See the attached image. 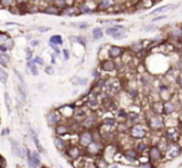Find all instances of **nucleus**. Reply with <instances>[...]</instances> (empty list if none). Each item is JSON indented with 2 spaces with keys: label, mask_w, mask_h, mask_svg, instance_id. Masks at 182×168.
I'll return each mask as SVG.
<instances>
[{
  "label": "nucleus",
  "mask_w": 182,
  "mask_h": 168,
  "mask_svg": "<svg viewBox=\"0 0 182 168\" xmlns=\"http://www.w3.org/2000/svg\"><path fill=\"white\" fill-rule=\"evenodd\" d=\"M140 156H141V153H140L135 147L126 148V149H124V151H122V157L126 158V160L130 161V162H136V161H138Z\"/></svg>",
  "instance_id": "f8f14e48"
},
{
  "label": "nucleus",
  "mask_w": 182,
  "mask_h": 168,
  "mask_svg": "<svg viewBox=\"0 0 182 168\" xmlns=\"http://www.w3.org/2000/svg\"><path fill=\"white\" fill-rule=\"evenodd\" d=\"M61 11L63 10H60V9L58 6H55V5H48V6L44 9V13L50 14V15H60Z\"/></svg>",
  "instance_id": "c85d7f7f"
},
{
  "label": "nucleus",
  "mask_w": 182,
  "mask_h": 168,
  "mask_svg": "<svg viewBox=\"0 0 182 168\" xmlns=\"http://www.w3.org/2000/svg\"><path fill=\"white\" fill-rule=\"evenodd\" d=\"M121 30H124V26L115 25V26H111V27H109V29H106V34L109 36H114V35L117 34V32H120Z\"/></svg>",
  "instance_id": "7c9ffc66"
},
{
  "label": "nucleus",
  "mask_w": 182,
  "mask_h": 168,
  "mask_svg": "<svg viewBox=\"0 0 182 168\" xmlns=\"http://www.w3.org/2000/svg\"><path fill=\"white\" fill-rule=\"evenodd\" d=\"M178 143H180L181 146H182V133H181V137H180V141H178Z\"/></svg>",
  "instance_id": "338daca9"
},
{
  "label": "nucleus",
  "mask_w": 182,
  "mask_h": 168,
  "mask_svg": "<svg viewBox=\"0 0 182 168\" xmlns=\"http://www.w3.org/2000/svg\"><path fill=\"white\" fill-rule=\"evenodd\" d=\"M147 157H148V161H151L152 163H158L165 158V152H163L158 146L152 144L150 147V149H148V152H147Z\"/></svg>",
  "instance_id": "423d86ee"
},
{
  "label": "nucleus",
  "mask_w": 182,
  "mask_h": 168,
  "mask_svg": "<svg viewBox=\"0 0 182 168\" xmlns=\"http://www.w3.org/2000/svg\"><path fill=\"white\" fill-rule=\"evenodd\" d=\"M151 131L148 128L147 123H137L135 126H131L130 127V137H131L134 141H140V139H143L148 136V133H150Z\"/></svg>",
  "instance_id": "f03ea898"
},
{
  "label": "nucleus",
  "mask_w": 182,
  "mask_h": 168,
  "mask_svg": "<svg viewBox=\"0 0 182 168\" xmlns=\"http://www.w3.org/2000/svg\"><path fill=\"white\" fill-rule=\"evenodd\" d=\"M162 19H166V16L165 15H160V16H157L156 19H153L152 21H158V20H162Z\"/></svg>",
  "instance_id": "680f3d73"
},
{
  "label": "nucleus",
  "mask_w": 182,
  "mask_h": 168,
  "mask_svg": "<svg viewBox=\"0 0 182 168\" xmlns=\"http://www.w3.org/2000/svg\"><path fill=\"white\" fill-rule=\"evenodd\" d=\"M124 54V49L120 48V46H110L109 50H107V56L110 59H117L120 56H122Z\"/></svg>",
  "instance_id": "a211bd4d"
},
{
  "label": "nucleus",
  "mask_w": 182,
  "mask_h": 168,
  "mask_svg": "<svg viewBox=\"0 0 182 168\" xmlns=\"http://www.w3.org/2000/svg\"><path fill=\"white\" fill-rule=\"evenodd\" d=\"M94 164H95L96 168H109V167H110L109 161H107L104 156L96 157L95 161H94Z\"/></svg>",
  "instance_id": "4be33fe9"
},
{
  "label": "nucleus",
  "mask_w": 182,
  "mask_h": 168,
  "mask_svg": "<svg viewBox=\"0 0 182 168\" xmlns=\"http://www.w3.org/2000/svg\"><path fill=\"white\" fill-rule=\"evenodd\" d=\"M177 69H178L180 71H182V57L178 60V61H177Z\"/></svg>",
  "instance_id": "4d7b16f0"
},
{
  "label": "nucleus",
  "mask_w": 182,
  "mask_h": 168,
  "mask_svg": "<svg viewBox=\"0 0 182 168\" xmlns=\"http://www.w3.org/2000/svg\"><path fill=\"white\" fill-rule=\"evenodd\" d=\"M138 168H155V164L151 161H146V162H141L138 164Z\"/></svg>",
  "instance_id": "ea45409f"
},
{
  "label": "nucleus",
  "mask_w": 182,
  "mask_h": 168,
  "mask_svg": "<svg viewBox=\"0 0 182 168\" xmlns=\"http://www.w3.org/2000/svg\"><path fill=\"white\" fill-rule=\"evenodd\" d=\"M0 81H1V83H6L8 81V74L5 72L4 69L0 70Z\"/></svg>",
  "instance_id": "a19ab883"
},
{
  "label": "nucleus",
  "mask_w": 182,
  "mask_h": 168,
  "mask_svg": "<svg viewBox=\"0 0 182 168\" xmlns=\"http://www.w3.org/2000/svg\"><path fill=\"white\" fill-rule=\"evenodd\" d=\"M16 1L19 3V4H25V3L29 1V0H16Z\"/></svg>",
  "instance_id": "e2e57ef3"
},
{
  "label": "nucleus",
  "mask_w": 182,
  "mask_h": 168,
  "mask_svg": "<svg viewBox=\"0 0 182 168\" xmlns=\"http://www.w3.org/2000/svg\"><path fill=\"white\" fill-rule=\"evenodd\" d=\"M171 36L174 39H182V27H176L171 31Z\"/></svg>",
  "instance_id": "c9c22d12"
},
{
  "label": "nucleus",
  "mask_w": 182,
  "mask_h": 168,
  "mask_svg": "<svg viewBox=\"0 0 182 168\" xmlns=\"http://www.w3.org/2000/svg\"><path fill=\"white\" fill-rule=\"evenodd\" d=\"M64 57H65V60H69V50L67 49H64Z\"/></svg>",
  "instance_id": "13d9d810"
},
{
  "label": "nucleus",
  "mask_w": 182,
  "mask_h": 168,
  "mask_svg": "<svg viewBox=\"0 0 182 168\" xmlns=\"http://www.w3.org/2000/svg\"><path fill=\"white\" fill-rule=\"evenodd\" d=\"M1 168H6V161L4 157H1Z\"/></svg>",
  "instance_id": "052dcab7"
},
{
  "label": "nucleus",
  "mask_w": 182,
  "mask_h": 168,
  "mask_svg": "<svg viewBox=\"0 0 182 168\" xmlns=\"http://www.w3.org/2000/svg\"><path fill=\"white\" fill-rule=\"evenodd\" d=\"M176 83H177V86H178L180 88H182V71H180V74L177 75V77H176Z\"/></svg>",
  "instance_id": "de8ad7c7"
},
{
  "label": "nucleus",
  "mask_w": 182,
  "mask_h": 168,
  "mask_svg": "<svg viewBox=\"0 0 182 168\" xmlns=\"http://www.w3.org/2000/svg\"><path fill=\"white\" fill-rule=\"evenodd\" d=\"M130 50L135 51V52H140L142 50V43L141 41H136V43H132L130 45Z\"/></svg>",
  "instance_id": "f704fd0d"
},
{
  "label": "nucleus",
  "mask_w": 182,
  "mask_h": 168,
  "mask_svg": "<svg viewBox=\"0 0 182 168\" xmlns=\"http://www.w3.org/2000/svg\"><path fill=\"white\" fill-rule=\"evenodd\" d=\"M8 39H10V35H8L6 32H0V41H1V44H4Z\"/></svg>",
  "instance_id": "37998d69"
},
{
  "label": "nucleus",
  "mask_w": 182,
  "mask_h": 168,
  "mask_svg": "<svg viewBox=\"0 0 182 168\" xmlns=\"http://www.w3.org/2000/svg\"><path fill=\"white\" fill-rule=\"evenodd\" d=\"M31 45H32V46H36V45H39V41H32V43H31Z\"/></svg>",
  "instance_id": "69168bd1"
},
{
  "label": "nucleus",
  "mask_w": 182,
  "mask_h": 168,
  "mask_svg": "<svg viewBox=\"0 0 182 168\" xmlns=\"http://www.w3.org/2000/svg\"><path fill=\"white\" fill-rule=\"evenodd\" d=\"M46 120H48L49 126H58L59 123H61L63 116L59 110H51L48 113V116H46Z\"/></svg>",
  "instance_id": "9d476101"
},
{
  "label": "nucleus",
  "mask_w": 182,
  "mask_h": 168,
  "mask_svg": "<svg viewBox=\"0 0 182 168\" xmlns=\"http://www.w3.org/2000/svg\"><path fill=\"white\" fill-rule=\"evenodd\" d=\"M182 153V146L178 142H172L169 144V147L165 151V158L167 161H172L175 158L180 157Z\"/></svg>",
  "instance_id": "39448f33"
},
{
  "label": "nucleus",
  "mask_w": 182,
  "mask_h": 168,
  "mask_svg": "<svg viewBox=\"0 0 182 168\" xmlns=\"http://www.w3.org/2000/svg\"><path fill=\"white\" fill-rule=\"evenodd\" d=\"M176 111H177V106H176V104L172 100L163 102V113H165V115L171 116L172 113H175Z\"/></svg>",
  "instance_id": "6ab92c4d"
},
{
  "label": "nucleus",
  "mask_w": 182,
  "mask_h": 168,
  "mask_svg": "<svg viewBox=\"0 0 182 168\" xmlns=\"http://www.w3.org/2000/svg\"><path fill=\"white\" fill-rule=\"evenodd\" d=\"M146 123L150 131L153 133H160L161 131L165 130V118H163L162 115L151 113L150 116H147Z\"/></svg>",
  "instance_id": "f257e3e1"
},
{
  "label": "nucleus",
  "mask_w": 182,
  "mask_h": 168,
  "mask_svg": "<svg viewBox=\"0 0 182 168\" xmlns=\"http://www.w3.org/2000/svg\"><path fill=\"white\" fill-rule=\"evenodd\" d=\"M4 97H5V105H6V108H8L9 112H10V111H11V102H10V97H9V93L5 92V93H4Z\"/></svg>",
  "instance_id": "79ce46f5"
},
{
  "label": "nucleus",
  "mask_w": 182,
  "mask_h": 168,
  "mask_svg": "<svg viewBox=\"0 0 182 168\" xmlns=\"http://www.w3.org/2000/svg\"><path fill=\"white\" fill-rule=\"evenodd\" d=\"M167 127H180V120L169 116L167 118H165V128Z\"/></svg>",
  "instance_id": "393cba45"
},
{
  "label": "nucleus",
  "mask_w": 182,
  "mask_h": 168,
  "mask_svg": "<svg viewBox=\"0 0 182 168\" xmlns=\"http://www.w3.org/2000/svg\"><path fill=\"white\" fill-rule=\"evenodd\" d=\"M79 144L81 147L86 148L89 144L94 142V136H92V131L91 130H82L79 132Z\"/></svg>",
  "instance_id": "6e6552de"
},
{
  "label": "nucleus",
  "mask_w": 182,
  "mask_h": 168,
  "mask_svg": "<svg viewBox=\"0 0 182 168\" xmlns=\"http://www.w3.org/2000/svg\"><path fill=\"white\" fill-rule=\"evenodd\" d=\"M29 131H30V134H31V138H32V141H34L35 143V146H36V149L40 152V153H45V149L43 148V146H41V143L39 141V138H38V134H36V132H34V130H32L31 127H29Z\"/></svg>",
  "instance_id": "5701e85b"
},
{
  "label": "nucleus",
  "mask_w": 182,
  "mask_h": 168,
  "mask_svg": "<svg viewBox=\"0 0 182 168\" xmlns=\"http://www.w3.org/2000/svg\"><path fill=\"white\" fill-rule=\"evenodd\" d=\"M1 45H5L6 48H8V50H10V49H13V46H14V41H13V39L10 37V39H8L5 43L1 44Z\"/></svg>",
  "instance_id": "49530a36"
},
{
  "label": "nucleus",
  "mask_w": 182,
  "mask_h": 168,
  "mask_svg": "<svg viewBox=\"0 0 182 168\" xmlns=\"http://www.w3.org/2000/svg\"><path fill=\"white\" fill-rule=\"evenodd\" d=\"M97 5L99 4H96V5H90V0H87L86 3H84L80 5V13L81 14H92L95 11V9H97Z\"/></svg>",
  "instance_id": "412c9836"
},
{
  "label": "nucleus",
  "mask_w": 182,
  "mask_h": 168,
  "mask_svg": "<svg viewBox=\"0 0 182 168\" xmlns=\"http://www.w3.org/2000/svg\"><path fill=\"white\" fill-rule=\"evenodd\" d=\"M77 83H80V85H86V83H87V80H86V78H82V80H77Z\"/></svg>",
  "instance_id": "bf43d9fd"
},
{
  "label": "nucleus",
  "mask_w": 182,
  "mask_h": 168,
  "mask_svg": "<svg viewBox=\"0 0 182 168\" xmlns=\"http://www.w3.org/2000/svg\"><path fill=\"white\" fill-rule=\"evenodd\" d=\"M117 125V121H116L115 117H104L101 121V126H104V127H110L112 128L114 126Z\"/></svg>",
  "instance_id": "cd10ccee"
},
{
  "label": "nucleus",
  "mask_w": 182,
  "mask_h": 168,
  "mask_svg": "<svg viewBox=\"0 0 182 168\" xmlns=\"http://www.w3.org/2000/svg\"><path fill=\"white\" fill-rule=\"evenodd\" d=\"M175 6H176L175 4H167V5H163V6H160L158 9H155V10H152L151 14L153 15V14H157V13H163V11L169 10V9H174Z\"/></svg>",
  "instance_id": "72a5a7b5"
},
{
  "label": "nucleus",
  "mask_w": 182,
  "mask_h": 168,
  "mask_svg": "<svg viewBox=\"0 0 182 168\" xmlns=\"http://www.w3.org/2000/svg\"><path fill=\"white\" fill-rule=\"evenodd\" d=\"M72 132V128H71V126L67 125V123H59L58 126H55V134L59 137H64V136H66V134L69 133H71Z\"/></svg>",
  "instance_id": "4468645a"
},
{
  "label": "nucleus",
  "mask_w": 182,
  "mask_h": 168,
  "mask_svg": "<svg viewBox=\"0 0 182 168\" xmlns=\"http://www.w3.org/2000/svg\"><path fill=\"white\" fill-rule=\"evenodd\" d=\"M8 133H9V130H8V128H5V130L3 131V133H1V134H3V136H5V134H8Z\"/></svg>",
  "instance_id": "0e129e2a"
},
{
  "label": "nucleus",
  "mask_w": 182,
  "mask_h": 168,
  "mask_svg": "<svg viewBox=\"0 0 182 168\" xmlns=\"http://www.w3.org/2000/svg\"><path fill=\"white\" fill-rule=\"evenodd\" d=\"M26 60H27V61H31V60H34V59H32V51L29 50V49L26 50Z\"/></svg>",
  "instance_id": "3c124183"
},
{
  "label": "nucleus",
  "mask_w": 182,
  "mask_h": 168,
  "mask_svg": "<svg viewBox=\"0 0 182 168\" xmlns=\"http://www.w3.org/2000/svg\"><path fill=\"white\" fill-rule=\"evenodd\" d=\"M158 96H160V100L166 102V101H170L172 99V95H171V90L169 86L166 85H162L158 88Z\"/></svg>",
  "instance_id": "dca6fc26"
},
{
  "label": "nucleus",
  "mask_w": 182,
  "mask_h": 168,
  "mask_svg": "<svg viewBox=\"0 0 182 168\" xmlns=\"http://www.w3.org/2000/svg\"><path fill=\"white\" fill-rule=\"evenodd\" d=\"M99 125H100V120L97 117V115L95 113H90L85 118V121L81 123L84 130H94L99 127Z\"/></svg>",
  "instance_id": "1a4fd4ad"
},
{
  "label": "nucleus",
  "mask_w": 182,
  "mask_h": 168,
  "mask_svg": "<svg viewBox=\"0 0 182 168\" xmlns=\"http://www.w3.org/2000/svg\"><path fill=\"white\" fill-rule=\"evenodd\" d=\"M0 51H1V54H5L8 51V48L5 45H0Z\"/></svg>",
  "instance_id": "5fc2aeb1"
},
{
  "label": "nucleus",
  "mask_w": 182,
  "mask_h": 168,
  "mask_svg": "<svg viewBox=\"0 0 182 168\" xmlns=\"http://www.w3.org/2000/svg\"><path fill=\"white\" fill-rule=\"evenodd\" d=\"M40 32H46V31H49V30H51L49 26H40L39 29H38Z\"/></svg>",
  "instance_id": "864d4df0"
},
{
  "label": "nucleus",
  "mask_w": 182,
  "mask_h": 168,
  "mask_svg": "<svg viewBox=\"0 0 182 168\" xmlns=\"http://www.w3.org/2000/svg\"><path fill=\"white\" fill-rule=\"evenodd\" d=\"M26 163H27V167L29 168H39V166L34 162V160H32L30 149H27V153H26Z\"/></svg>",
  "instance_id": "473e14b6"
},
{
  "label": "nucleus",
  "mask_w": 182,
  "mask_h": 168,
  "mask_svg": "<svg viewBox=\"0 0 182 168\" xmlns=\"http://www.w3.org/2000/svg\"><path fill=\"white\" fill-rule=\"evenodd\" d=\"M65 153H66V156L71 161H77L86 156L85 148L81 147L80 144H69V147L66 151H65Z\"/></svg>",
  "instance_id": "20e7f679"
},
{
  "label": "nucleus",
  "mask_w": 182,
  "mask_h": 168,
  "mask_svg": "<svg viewBox=\"0 0 182 168\" xmlns=\"http://www.w3.org/2000/svg\"><path fill=\"white\" fill-rule=\"evenodd\" d=\"M153 29H156V27L153 26V25H147L146 27H145V31H152Z\"/></svg>",
  "instance_id": "6e6d98bb"
},
{
  "label": "nucleus",
  "mask_w": 182,
  "mask_h": 168,
  "mask_svg": "<svg viewBox=\"0 0 182 168\" xmlns=\"http://www.w3.org/2000/svg\"><path fill=\"white\" fill-rule=\"evenodd\" d=\"M63 15H70V16H76L79 15V14H81L80 13V9L79 8H75V6H67L66 9H64V10L61 11Z\"/></svg>",
  "instance_id": "a878e982"
},
{
  "label": "nucleus",
  "mask_w": 182,
  "mask_h": 168,
  "mask_svg": "<svg viewBox=\"0 0 182 168\" xmlns=\"http://www.w3.org/2000/svg\"><path fill=\"white\" fill-rule=\"evenodd\" d=\"M75 40L77 41L79 44H81L82 46L86 45V40H85V37H84V36H77V37H75Z\"/></svg>",
  "instance_id": "09e8293b"
},
{
  "label": "nucleus",
  "mask_w": 182,
  "mask_h": 168,
  "mask_svg": "<svg viewBox=\"0 0 182 168\" xmlns=\"http://www.w3.org/2000/svg\"><path fill=\"white\" fill-rule=\"evenodd\" d=\"M72 26H77L79 29H86L89 26L87 22H79V24H72Z\"/></svg>",
  "instance_id": "8fccbe9b"
},
{
  "label": "nucleus",
  "mask_w": 182,
  "mask_h": 168,
  "mask_svg": "<svg viewBox=\"0 0 182 168\" xmlns=\"http://www.w3.org/2000/svg\"><path fill=\"white\" fill-rule=\"evenodd\" d=\"M100 67H101V70L107 71V72L114 71V70L116 69V62H115L114 59H110V57L109 59H102L101 62H100Z\"/></svg>",
  "instance_id": "2eb2a0df"
},
{
  "label": "nucleus",
  "mask_w": 182,
  "mask_h": 168,
  "mask_svg": "<svg viewBox=\"0 0 182 168\" xmlns=\"http://www.w3.org/2000/svg\"><path fill=\"white\" fill-rule=\"evenodd\" d=\"M151 111L152 113L162 115L163 113V101H156L151 105Z\"/></svg>",
  "instance_id": "b1692460"
},
{
  "label": "nucleus",
  "mask_w": 182,
  "mask_h": 168,
  "mask_svg": "<svg viewBox=\"0 0 182 168\" xmlns=\"http://www.w3.org/2000/svg\"><path fill=\"white\" fill-rule=\"evenodd\" d=\"M1 1V6L3 8H10L14 0H0Z\"/></svg>",
  "instance_id": "c03bdc74"
},
{
  "label": "nucleus",
  "mask_w": 182,
  "mask_h": 168,
  "mask_svg": "<svg viewBox=\"0 0 182 168\" xmlns=\"http://www.w3.org/2000/svg\"><path fill=\"white\" fill-rule=\"evenodd\" d=\"M111 168H120L119 166H116V164H112V166H111Z\"/></svg>",
  "instance_id": "774afa93"
},
{
  "label": "nucleus",
  "mask_w": 182,
  "mask_h": 168,
  "mask_svg": "<svg viewBox=\"0 0 182 168\" xmlns=\"http://www.w3.org/2000/svg\"><path fill=\"white\" fill-rule=\"evenodd\" d=\"M54 5L58 6L59 9H66L67 8V1L66 0H54Z\"/></svg>",
  "instance_id": "e433bc0d"
},
{
  "label": "nucleus",
  "mask_w": 182,
  "mask_h": 168,
  "mask_svg": "<svg viewBox=\"0 0 182 168\" xmlns=\"http://www.w3.org/2000/svg\"><path fill=\"white\" fill-rule=\"evenodd\" d=\"M105 146L106 144L101 141H94L92 143H90L89 146L85 148L86 151V156H90V157H100L104 155V151H105Z\"/></svg>",
  "instance_id": "7ed1b4c3"
},
{
  "label": "nucleus",
  "mask_w": 182,
  "mask_h": 168,
  "mask_svg": "<svg viewBox=\"0 0 182 168\" xmlns=\"http://www.w3.org/2000/svg\"><path fill=\"white\" fill-rule=\"evenodd\" d=\"M92 37H94V40H100L101 37H102V31H101V29L96 27V29L92 30Z\"/></svg>",
  "instance_id": "4c0bfd02"
},
{
  "label": "nucleus",
  "mask_w": 182,
  "mask_h": 168,
  "mask_svg": "<svg viewBox=\"0 0 182 168\" xmlns=\"http://www.w3.org/2000/svg\"><path fill=\"white\" fill-rule=\"evenodd\" d=\"M27 69L30 70L31 75H34V76H38L39 75V70H38V65L34 62V60H31V61H27Z\"/></svg>",
  "instance_id": "2f4dec72"
},
{
  "label": "nucleus",
  "mask_w": 182,
  "mask_h": 168,
  "mask_svg": "<svg viewBox=\"0 0 182 168\" xmlns=\"http://www.w3.org/2000/svg\"><path fill=\"white\" fill-rule=\"evenodd\" d=\"M10 146H11V153L18 158H25V153H24V146H21L20 142H18L16 139L10 138Z\"/></svg>",
  "instance_id": "9b49d317"
},
{
  "label": "nucleus",
  "mask_w": 182,
  "mask_h": 168,
  "mask_svg": "<svg viewBox=\"0 0 182 168\" xmlns=\"http://www.w3.org/2000/svg\"><path fill=\"white\" fill-rule=\"evenodd\" d=\"M115 5V0H100L97 9L99 10H106V9H110Z\"/></svg>",
  "instance_id": "bb28decb"
},
{
  "label": "nucleus",
  "mask_w": 182,
  "mask_h": 168,
  "mask_svg": "<svg viewBox=\"0 0 182 168\" xmlns=\"http://www.w3.org/2000/svg\"><path fill=\"white\" fill-rule=\"evenodd\" d=\"M151 146L152 144H151L150 138H143V139H140V141H135V143H134V147L136 148L141 155L145 152H148V149H150Z\"/></svg>",
  "instance_id": "ddd939ff"
},
{
  "label": "nucleus",
  "mask_w": 182,
  "mask_h": 168,
  "mask_svg": "<svg viewBox=\"0 0 182 168\" xmlns=\"http://www.w3.org/2000/svg\"><path fill=\"white\" fill-rule=\"evenodd\" d=\"M181 130L180 127H167L163 130V137H165L170 143L178 142L181 137Z\"/></svg>",
  "instance_id": "0eeeda50"
},
{
  "label": "nucleus",
  "mask_w": 182,
  "mask_h": 168,
  "mask_svg": "<svg viewBox=\"0 0 182 168\" xmlns=\"http://www.w3.org/2000/svg\"><path fill=\"white\" fill-rule=\"evenodd\" d=\"M54 146L55 148L58 149V151L60 152H65L69 147V143L65 141V139L63 137H59V136H55L54 137Z\"/></svg>",
  "instance_id": "f3484780"
},
{
  "label": "nucleus",
  "mask_w": 182,
  "mask_h": 168,
  "mask_svg": "<svg viewBox=\"0 0 182 168\" xmlns=\"http://www.w3.org/2000/svg\"><path fill=\"white\" fill-rule=\"evenodd\" d=\"M45 72L48 74V75L54 74V69H53V66H46V69H45Z\"/></svg>",
  "instance_id": "603ef678"
},
{
  "label": "nucleus",
  "mask_w": 182,
  "mask_h": 168,
  "mask_svg": "<svg viewBox=\"0 0 182 168\" xmlns=\"http://www.w3.org/2000/svg\"><path fill=\"white\" fill-rule=\"evenodd\" d=\"M126 122L129 123V126H135L137 123H141V116L137 112H130L127 115V118H126Z\"/></svg>",
  "instance_id": "aec40b11"
},
{
  "label": "nucleus",
  "mask_w": 182,
  "mask_h": 168,
  "mask_svg": "<svg viewBox=\"0 0 182 168\" xmlns=\"http://www.w3.org/2000/svg\"><path fill=\"white\" fill-rule=\"evenodd\" d=\"M34 62L36 65H40V66H44L45 62H44V59L40 57V56H36V57H34Z\"/></svg>",
  "instance_id": "a18cd8bd"
},
{
  "label": "nucleus",
  "mask_w": 182,
  "mask_h": 168,
  "mask_svg": "<svg viewBox=\"0 0 182 168\" xmlns=\"http://www.w3.org/2000/svg\"><path fill=\"white\" fill-rule=\"evenodd\" d=\"M49 44L51 46H60V45H63V37L60 35H53L49 39Z\"/></svg>",
  "instance_id": "c756f323"
},
{
  "label": "nucleus",
  "mask_w": 182,
  "mask_h": 168,
  "mask_svg": "<svg viewBox=\"0 0 182 168\" xmlns=\"http://www.w3.org/2000/svg\"><path fill=\"white\" fill-rule=\"evenodd\" d=\"M9 62V56L6 54H0V65L3 67H5Z\"/></svg>",
  "instance_id": "58836bf2"
}]
</instances>
